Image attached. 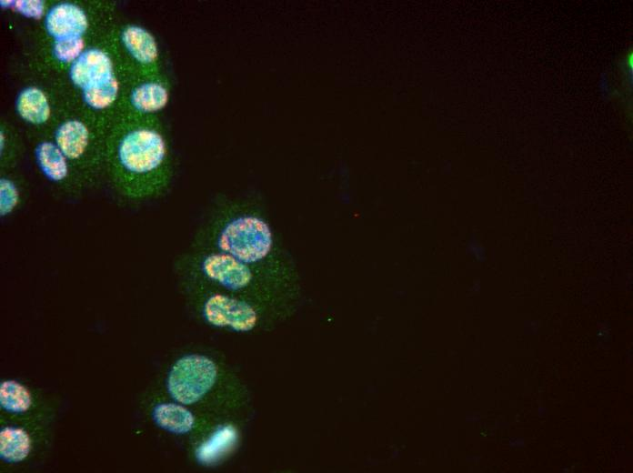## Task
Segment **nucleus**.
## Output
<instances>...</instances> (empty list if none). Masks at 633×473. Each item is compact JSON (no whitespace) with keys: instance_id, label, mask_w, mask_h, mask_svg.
Returning a JSON list of instances; mask_svg holds the SVG:
<instances>
[{"instance_id":"1","label":"nucleus","mask_w":633,"mask_h":473,"mask_svg":"<svg viewBox=\"0 0 633 473\" xmlns=\"http://www.w3.org/2000/svg\"><path fill=\"white\" fill-rule=\"evenodd\" d=\"M104 172L114 189L132 201L163 195L174 176L170 142L157 116L120 113L105 140Z\"/></svg>"},{"instance_id":"2","label":"nucleus","mask_w":633,"mask_h":473,"mask_svg":"<svg viewBox=\"0 0 633 473\" xmlns=\"http://www.w3.org/2000/svg\"><path fill=\"white\" fill-rule=\"evenodd\" d=\"M64 73L76 110L107 130L117 116L125 83L113 31L92 42Z\"/></svg>"},{"instance_id":"3","label":"nucleus","mask_w":633,"mask_h":473,"mask_svg":"<svg viewBox=\"0 0 633 473\" xmlns=\"http://www.w3.org/2000/svg\"><path fill=\"white\" fill-rule=\"evenodd\" d=\"M47 133L84 181L91 186L104 172L106 131L78 110L57 115Z\"/></svg>"},{"instance_id":"4","label":"nucleus","mask_w":633,"mask_h":473,"mask_svg":"<svg viewBox=\"0 0 633 473\" xmlns=\"http://www.w3.org/2000/svg\"><path fill=\"white\" fill-rule=\"evenodd\" d=\"M113 40L125 75L162 72L156 38L144 26L125 25L118 30H113Z\"/></svg>"},{"instance_id":"5","label":"nucleus","mask_w":633,"mask_h":473,"mask_svg":"<svg viewBox=\"0 0 633 473\" xmlns=\"http://www.w3.org/2000/svg\"><path fill=\"white\" fill-rule=\"evenodd\" d=\"M217 367L207 357L192 354L182 357L172 367L167 389L180 404L191 405L199 401L215 385Z\"/></svg>"},{"instance_id":"6","label":"nucleus","mask_w":633,"mask_h":473,"mask_svg":"<svg viewBox=\"0 0 633 473\" xmlns=\"http://www.w3.org/2000/svg\"><path fill=\"white\" fill-rule=\"evenodd\" d=\"M169 97L170 85L163 72L125 75L118 114L157 116L167 105Z\"/></svg>"},{"instance_id":"7","label":"nucleus","mask_w":633,"mask_h":473,"mask_svg":"<svg viewBox=\"0 0 633 473\" xmlns=\"http://www.w3.org/2000/svg\"><path fill=\"white\" fill-rule=\"evenodd\" d=\"M202 314L208 324L237 332L250 331L259 321L258 312L252 303L220 292L206 298Z\"/></svg>"},{"instance_id":"8","label":"nucleus","mask_w":633,"mask_h":473,"mask_svg":"<svg viewBox=\"0 0 633 473\" xmlns=\"http://www.w3.org/2000/svg\"><path fill=\"white\" fill-rule=\"evenodd\" d=\"M35 139L34 157L42 175L67 193H78L85 185L70 161L47 134Z\"/></svg>"},{"instance_id":"9","label":"nucleus","mask_w":633,"mask_h":473,"mask_svg":"<svg viewBox=\"0 0 633 473\" xmlns=\"http://www.w3.org/2000/svg\"><path fill=\"white\" fill-rule=\"evenodd\" d=\"M90 17L79 4L61 2L47 9L43 27L47 41L90 36Z\"/></svg>"},{"instance_id":"10","label":"nucleus","mask_w":633,"mask_h":473,"mask_svg":"<svg viewBox=\"0 0 633 473\" xmlns=\"http://www.w3.org/2000/svg\"><path fill=\"white\" fill-rule=\"evenodd\" d=\"M15 111L25 123L41 133L47 132L55 119L50 97L36 86H25L18 93Z\"/></svg>"},{"instance_id":"11","label":"nucleus","mask_w":633,"mask_h":473,"mask_svg":"<svg viewBox=\"0 0 633 473\" xmlns=\"http://www.w3.org/2000/svg\"><path fill=\"white\" fill-rule=\"evenodd\" d=\"M153 418L158 427L174 434H186L195 426L194 415L179 404H158L153 410Z\"/></svg>"},{"instance_id":"12","label":"nucleus","mask_w":633,"mask_h":473,"mask_svg":"<svg viewBox=\"0 0 633 473\" xmlns=\"http://www.w3.org/2000/svg\"><path fill=\"white\" fill-rule=\"evenodd\" d=\"M31 438L23 428L5 427L0 431V457L9 463H18L27 458L31 450Z\"/></svg>"},{"instance_id":"13","label":"nucleus","mask_w":633,"mask_h":473,"mask_svg":"<svg viewBox=\"0 0 633 473\" xmlns=\"http://www.w3.org/2000/svg\"><path fill=\"white\" fill-rule=\"evenodd\" d=\"M0 405L8 412L21 414L32 405L29 390L15 380H5L0 385Z\"/></svg>"},{"instance_id":"14","label":"nucleus","mask_w":633,"mask_h":473,"mask_svg":"<svg viewBox=\"0 0 633 473\" xmlns=\"http://www.w3.org/2000/svg\"><path fill=\"white\" fill-rule=\"evenodd\" d=\"M236 438L235 429L230 426L219 428L196 451V457L202 463H209L234 443Z\"/></svg>"},{"instance_id":"15","label":"nucleus","mask_w":633,"mask_h":473,"mask_svg":"<svg viewBox=\"0 0 633 473\" xmlns=\"http://www.w3.org/2000/svg\"><path fill=\"white\" fill-rule=\"evenodd\" d=\"M21 189L17 182L9 175L0 178V216H9L20 206Z\"/></svg>"},{"instance_id":"16","label":"nucleus","mask_w":633,"mask_h":473,"mask_svg":"<svg viewBox=\"0 0 633 473\" xmlns=\"http://www.w3.org/2000/svg\"><path fill=\"white\" fill-rule=\"evenodd\" d=\"M21 153L20 141L15 134L6 127L0 131V156L1 166L4 169L13 167L17 162Z\"/></svg>"},{"instance_id":"17","label":"nucleus","mask_w":633,"mask_h":473,"mask_svg":"<svg viewBox=\"0 0 633 473\" xmlns=\"http://www.w3.org/2000/svg\"><path fill=\"white\" fill-rule=\"evenodd\" d=\"M5 8L12 9L30 19L44 18L47 10L45 2L40 0L0 1Z\"/></svg>"}]
</instances>
